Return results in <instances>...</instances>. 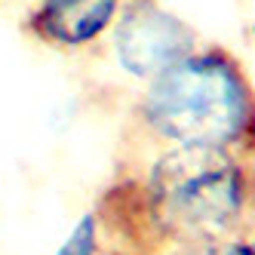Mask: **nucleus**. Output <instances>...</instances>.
<instances>
[{
  "mask_svg": "<svg viewBox=\"0 0 255 255\" xmlns=\"http://www.w3.org/2000/svg\"><path fill=\"white\" fill-rule=\"evenodd\" d=\"M123 0H37L25 31L52 49H83L111 31Z\"/></svg>",
  "mask_w": 255,
  "mask_h": 255,
  "instance_id": "nucleus-4",
  "label": "nucleus"
},
{
  "mask_svg": "<svg viewBox=\"0 0 255 255\" xmlns=\"http://www.w3.org/2000/svg\"><path fill=\"white\" fill-rule=\"evenodd\" d=\"M114 59L129 77L154 80L194 52V31L157 0H129L111 25Z\"/></svg>",
  "mask_w": 255,
  "mask_h": 255,
  "instance_id": "nucleus-3",
  "label": "nucleus"
},
{
  "mask_svg": "<svg viewBox=\"0 0 255 255\" xmlns=\"http://www.w3.org/2000/svg\"><path fill=\"white\" fill-rule=\"evenodd\" d=\"M243 169L218 148H172L151 166L144 200L157 240L188 249L222 243L246 209Z\"/></svg>",
  "mask_w": 255,
  "mask_h": 255,
  "instance_id": "nucleus-2",
  "label": "nucleus"
},
{
  "mask_svg": "<svg viewBox=\"0 0 255 255\" xmlns=\"http://www.w3.org/2000/svg\"><path fill=\"white\" fill-rule=\"evenodd\" d=\"M185 255H255V240H222L212 246L188 249Z\"/></svg>",
  "mask_w": 255,
  "mask_h": 255,
  "instance_id": "nucleus-6",
  "label": "nucleus"
},
{
  "mask_svg": "<svg viewBox=\"0 0 255 255\" xmlns=\"http://www.w3.org/2000/svg\"><path fill=\"white\" fill-rule=\"evenodd\" d=\"M141 117L172 148L225 151L255 129V99L225 52H191L151 80Z\"/></svg>",
  "mask_w": 255,
  "mask_h": 255,
  "instance_id": "nucleus-1",
  "label": "nucleus"
},
{
  "mask_svg": "<svg viewBox=\"0 0 255 255\" xmlns=\"http://www.w3.org/2000/svg\"><path fill=\"white\" fill-rule=\"evenodd\" d=\"M99 231H102L99 215L83 212L52 255H99Z\"/></svg>",
  "mask_w": 255,
  "mask_h": 255,
  "instance_id": "nucleus-5",
  "label": "nucleus"
}]
</instances>
